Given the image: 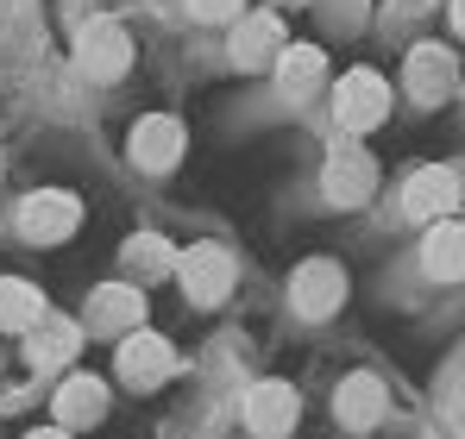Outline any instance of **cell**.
Wrapping results in <instances>:
<instances>
[{"label": "cell", "mask_w": 465, "mask_h": 439, "mask_svg": "<svg viewBox=\"0 0 465 439\" xmlns=\"http://www.w3.org/2000/svg\"><path fill=\"white\" fill-rule=\"evenodd\" d=\"M13 226H19L25 245H64L82 226V201L64 195V189H38V195L19 201V220H13Z\"/></svg>", "instance_id": "1"}, {"label": "cell", "mask_w": 465, "mask_h": 439, "mask_svg": "<svg viewBox=\"0 0 465 439\" xmlns=\"http://www.w3.org/2000/svg\"><path fill=\"white\" fill-rule=\"evenodd\" d=\"M333 113H340V126L346 132H365V126H378L390 113V88L378 70H352L340 75V88H333Z\"/></svg>", "instance_id": "2"}, {"label": "cell", "mask_w": 465, "mask_h": 439, "mask_svg": "<svg viewBox=\"0 0 465 439\" xmlns=\"http://www.w3.org/2000/svg\"><path fill=\"white\" fill-rule=\"evenodd\" d=\"M290 301H296V314L327 320V314L346 301V270H340V264H327V258H309V264L290 277Z\"/></svg>", "instance_id": "3"}, {"label": "cell", "mask_w": 465, "mask_h": 439, "mask_svg": "<svg viewBox=\"0 0 465 439\" xmlns=\"http://www.w3.org/2000/svg\"><path fill=\"white\" fill-rule=\"evenodd\" d=\"M232 258L221 251V245H195V251H183V289H189V301L195 307H214V301H227L232 289Z\"/></svg>", "instance_id": "4"}, {"label": "cell", "mask_w": 465, "mask_h": 439, "mask_svg": "<svg viewBox=\"0 0 465 439\" xmlns=\"http://www.w3.org/2000/svg\"><path fill=\"white\" fill-rule=\"evenodd\" d=\"M453 201H460V176H453L447 163L415 170L409 189H402V214H415V220H447V214H453Z\"/></svg>", "instance_id": "5"}, {"label": "cell", "mask_w": 465, "mask_h": 439, "mask_svg": "<svg viewBox=\"0 0 465 439\" xmlns=\"http://www.w3.org/2000/svg\"><path fill=\"white\" fill-rule=\"evenodd\" d=\"M327 201H340V208H359L371 189H378V170H371V157L359 145H340L333 157H327Z\"/></svg>", "instance_id": "6"}, {"label": "cell", "mask_w": 465, "mask_h": 439, "mask_svg": "<svg viewBox=\"0 0 465 439\" xmlns=\"http://www.w3.org/2000/svg\"><path fill=\"white\" fill-rule=\"evenodd\" d=\"M133 63V44H126V32L114 25V19H94V25H82V70L94 75V82H114V75H126Z\"/></svg>", "instance_id": "7"}, {"label": "cell", "mask_w": 465, "mask_h": 439, "mask_svg": "<svg viewBox=\"0 0 465 439\" xmlns=\"http://www.w3.org/2000/svg\"><path fill=\"white\" fill-rule=\"evenodd\" d=\"M245 427L258 439H283L296 427V389H290V383H258V389L245 395Z\"/></svg>", "instance_id": "8"}, {"label": "cell", "mask_w": 465, "mask_h": 439, "mask_svg": "<svg viewBox=\"0 0 465 439\" xmlns=\"http://www.w3.org/2000/svg\"><path fill=\"white\" fill-rule=\"evenodd\" d=\"M76 339H82L76 327H70L64 314L45 307V320L25 327V365H32V370H64V365H70V352H76Z\"/></svg>", "instance_id": "9"}, {"label": "cell", "mask_w": 465, "mask_h": 439, "mask_svg": "<svg viewBox=\"0 0 465 439\" xmlns=\"http://www.w3.org/2000/svg\"><path fill=\"white\" fill-rule=\"evenodd\" d=\"M409 94H415V101H421V107H434V101H447V88H453V51H447V44H415V51H409Z\"/></svg>", "instance_id": "10"}, {"label": "cell", "mask_w": 465, "mask_h": 439, "mask_svg": "<svg viewBox=\"0 0 465 439\" xmlns=\"http://www.w3.org/2000/svg\"><path fill=\"white\" fill-rule=\"evenodd\" d=\"M170 370H176V352H170L157 333H133V339L120 346V376H126L133 389H157Z\"/></svg>", "instance_id": "11"}, {"label": "cell", "mask_w": 465, "mask_h": 439, "mask_svg": "<svg viewBox=\"0 0 465 439\" xmlns=\"http://www.w3.org/2000/svg\"><path fill=\"white\" fill-rule=\"evenodd\" d=\"M232 57H239L245 70L277 63V57H283V19H277V13H252V19L232 32Z\"/></svg>", "instance_id": "12"}, {"label": "cell", "mask_w": 465, "mask_h": 439, "mask_svg": "<svg viewBox=\"0 0 465 439\" xmlns=\"http://www.w3.org/2000/svg\"><path fill=\"white\" fill-rule=\"evenodd\" d=\"M139 320H145V301H139V289L107 283V289L88 295V327H94V333H126V327H139Z\"/></svg>", "instance_id": "13"}, {"label": "cell", "mask_w": 465, "mask_h": 439, "mask_svg": "<svg viewBox=\"0 0 465 439\" xmlns=\"http://www.w3.org/2000/svg\"><path fill=\"white\" fill-rule=\"evenodd\" d=\"M107 415V383L101 376H64L57 389V427H94Z\"/></svg>", "instance_id": "14"}, {"label": "cell", "mask_w": 465, "mask_h": 439, "mask_svg": "<svg viewBox=\"0 0 465 439\" xmlns=\"http://www.w3.org/2000/svg\"><path fill=\"white\" fill-rule=\"evenodd\" d=\"M133 157H139V170H170V163L183 157V126L163 120V113L139 120V126H133Z\"/></svg>", "instance_id": "15"}, {"label": "cell", "mask_w": 465, "mask_h": 439, "mask_svg": "<svg viewBox=\"0 0 465 439\" xmlns=\"http://www.w3.org/2000/svg\"><path fill=\"white\" fill-rule=\"evenodd\" d=\"M421 264H428V277L460 283V277H465V226H460V220H440V226L421 239Z\"/></svg>", "instance_id": "16"}, {"label": "cell", "mask_w": 465, "mask_h": 439, "mask_svg": "<svg viewBox=\"0 0 465 439\" xmlns=\"http://www.w3.org/2000/svg\"><path fill=\"white\" fill-rule=\"evenodd\" d=\"M378 415H384V383H378V376H365V370H359V376H346V383H340V421H346L352 434H365Z\"/></svg>", "instance_id": "17"}, {"label": "cell", "mask_w": 465, "mask_h": 439, "mask_svg": "<svg viewBox=\"0 0 465 439\" xmlns=\"http://www.w3.org/2000/svg\"><path fill=\"white\" fill-rule=\"evenodd\" d=\"M321 75H327V63H321V51H314V44H283V57H277V82H283V94H290V101L314 94V88H321Z\"/></svg>", "instance_id": "18"}, {"label": "cell", "mask_w": 465, "mask_h": 439, "mask_svg": "<svg viewBox=\"0 0 465 439\" xmlns=\"http://www.w3.org/2000/svg\"><path fill=\"white\" fill-rule=\"evenodd\" d=\"M32 320H45V295L25 277H0V333H25Z\"/></svg>", "instance_id": "19"}, {"label": "cell", "mask_w": 465, "mask_h": 439, "mask_svg": "<svg viewBox=\"0 0 465 439\" xmlns=\"http://www.w3.org/2000/svg\"><path fill=\"white\" fill-rule=\"evenodd\" d=\"M126 264H133V277H163L170 270V245L163 239H133L126 245Z\"/></svg>", "instance_id": "20"}, {"label": "cell", "mask_w": 465, "mask_h": 439, "mask_svg": "<svg viewBox=\"0 0 465 439\" xmlns=\"http://www.w3.org/2000/svg\"><path fill=\"white\" fill-rule=\"evenodd\" d=\"M195 6V19H239L245 13V0H189Z\"/></svg>", "instance_id": "21"}, {"label": "cell", "mask_w": 465, "mask_h": 439, "mask_svg": "<svg viewBox=\"0 0 465 439\" xmlns=\"http://www.w3.org/2000/svg\"><path fill=\"white\" fill-rule=\"evenodd\" d=\"M25 439H70V427H45V434H25Z\"/></svg>", "instance_id": "22"}, {"label": "cell", "mask_w": 465, "mask_h": 439, "mask_svg": "<svg viewBox=\"0 0 465 439\" xmlns=\"http://www.w3.org/2000/svg\"><path fill=\"white\" fill-rule=\"evenodd\" d=\"M453 25H460V38H465V0H453Z\"/></svg>", "instance_id": "23"}]
</instances>
